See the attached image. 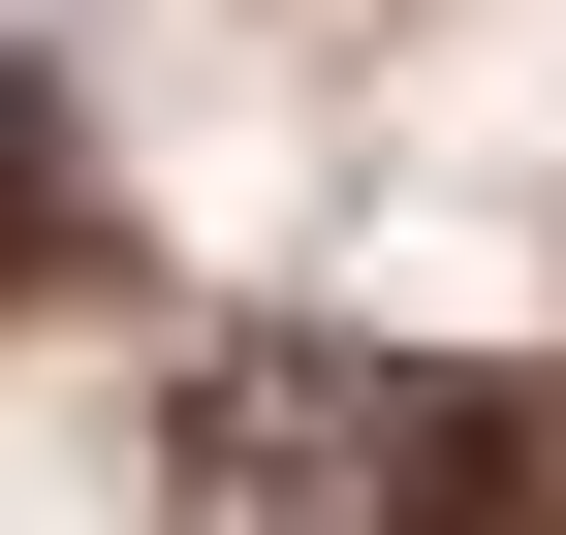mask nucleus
Instances as JSON below:
<instances>
[{"label":"nucleus","mask_w":566,"mask_h":535,"mask_svg":"<svg viewBox=\"0 0 566 535\" xmlns=\"http://www.w3.org/2000/svg\"><path fill=\"white\" fill-rule=\"evenodd\" d=\"M378 441H409L378 347H221L189 378V535H378Z\"/></svg>","instance_id":"f257e3e1"},{"label":"nucleus","mask_w":566,"mask_h":535,"mask_svg":"<svg viewBox=\"0 0 566 535\" xmlns=\"http://www.w3.org/2000/svg\"><path fill=\"white\" fill-rule=\"evenodd\" d=\"M378 535H566V378H409Z\"/></svg>","instance_id":"f03ea898"},{"label":"nucleus","mask_w":566,"mask_h":535,"mask_svg":"<svg viewBox=\"0 0 566 535\" xmlns=\"http://www.w3.org/2000/svg\"><path fill=\"white\" fill-rule=\"evenodd\" d=\"M32 284H95V95L0 63V315H32Z\"/></svg>","instance_id":"7ed1b4c3"}]
</instances>
